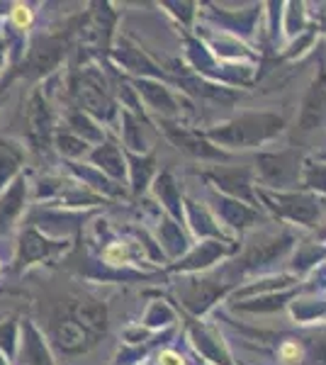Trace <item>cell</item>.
I'll list each match as a JSON object with an SVG mask.
<instances>
[{"label":"cell","mask_w":326,"mask_h":365,"mask_svg":"<svg viewBox=\"0 0 326 365\" xmlns=\"http://www.w3.org/2000/svg\"><path fill=\"white\" fill-rule=\"evenodd\" d=\"M158 363H161V365H183V361H180V358H178L175 356V353H161V358H158Z\"/></svg>","instance_id":"8"},{"label":"cell","mask_w":326,"mask_h":365,"mask_svg":"<svg viewBox=\"0 0 326 365\" xmlns=\"http://www.w3.org/2000/svg\"><path fill=\"white\" fill-rule=\"evenodd\" d=\"M13 17H15V22L20 27H25L29 20H32V15H29V10L25 8V5H17L15 8V13H13Z\"/></svg>","instance_id":"7"},{"label":"cell","mask_w":326,"mask_h":365,"mask_svg":"<svg viewBox=\"0 0 326 365\" xmlns=\"http://www.w3.org/2000/svg\"><path fill=\"white\" fill-rule=\"evenodd\" d=\"M324 225H326V222H324ZM324 237H326V227H324Z\"/></svg>","instance_id":"9"},{"label":"cell","mask_w":326,"mask_h":365,"mask_svg":"<svg viewBox=\"0 0 326 365\" xmlns=\"http://www.w3.org/2000/svg\"><path fill=\"white\" fill-rule=\"evenodd\" d=\"M260 178L270 185H287L297 178V156L295 154H272L258 161Z\"/></svg>","instance_id":"2"},{"label":"cell","mask_w":326,"mask_h":365,"mask_svg":"<svg viewBox=\"0 0 326 365\" xmlns=\"http://www.w3.org/2000/svg\"><path fill=\"white\" fill-rule=\"evenodd\" d=\"M217 180L224 190L234 192V195H244L246 197V187H248V180H246V173L244 170H219L217 173Z\"/></svg>","instance_id":"5"},{"label":"cell","mask_w":326,"mask_h":365,"mask_svg":"<svg viewBox=\"0 0 326 365\" xmlns=\"http://www.w3.org/2000/svg\"><path fill=\"white\" fill-rule=\"evenodd\" d=\"M324 115H326V71H322V76L314 81L312 91L307 93L300 115V129L302 132H310V129H314L324 120Z\"/></svg>","instance_id":"3"},{"label":"cell","mask_w":326,"mask_h":365,"mask_svg":"<svg viewBox=\"0 0 326 365\" xmlns=\"http://www.w3.org/2000/svg\"><path fill=\"white\" fill-rule=\"evenodd\" d=\"M282 129V120L275 115H244L239 120L229 122L222 129H212L210 137L229 146H251L263 139H270Z\"/></svg>","instance_id":"1"},{"label":"cell","mask_w":326,"mask_h":365,"mask_svg":"<svg viewBox=\"0 0 326 365\" xmlns=\"http://www.w3.org/2000/svg\"><path fill=\"white\" fill-rule=\"evenodd\" d=\"M280 200V210L285 212L290 220L302 222V225H312L319 217V202L314 197L305 195H287V197H277Z\"/></svg>","instance_id":"4"},{"label":"cell","mask_w":326,"mask_h":365,"mask_svg":"<svg viewBox=\"0 0 326 365\" xmlns=\"http://www.w3.org/2000/svg\"><path fill=\"white\" fill-rule=\"evenodd\" d=\"M307 185L310 187H319V190H326V168L324 166H310L307 168Z\"/></svg>","instance_id":"6"}]
</instances>
